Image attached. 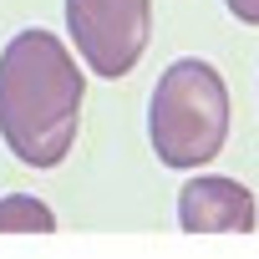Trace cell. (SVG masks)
<instances>
[{
	"mask_svg": "<svg viewBox=\"0 0 259 259\" xmlns=\"http://www.w3.org/2000/svg\"><path fill=\"white\" fill-rule=\"evenodd\" d=\"M224 6H229V16H234V21L259 26V0H224Z\"/></svg>",
	"mask_w": 259,
	"mask_h": 259,
	"instance_id": "8992f818",
	"label": "cell"
},
{
	"mask_svg": "<svg viewBox=\"0 0 259 259\" xmlns=\"http://www.w3.org/2000/svg\"><path fill=\"white\" fill-rule=\"evenodd\" d=\"M81 66L56 31H21L0 51V138L26 168H56L81 122Z\"/></svg>",
	"mask_w": 259,
	"mask_h": 259,
	"instance_id": "6da1fadb",
	"label": "cell"
},
{
	"mask_svg": "<svg viewBox=\"0 0 259 259\" xmlns=\"http://www.w3.org/2000/svg\"><path fill=\"white\" fill-rule=\"evenodd\" d=\"M56 229V213L31 198V193H11L0 198V234H51Z\"/></svg>",
	"mask_w": 259,
	"mask_h": 259,
	"instance_id": "5b68a950",
	"label": "cell"
},
{
	"mask_svg": "<svg viewBox=\"0 0 259 259\" xmlns=\"http://www.w3.org/2000/svg\"><path fill=\"white\" fill-rule=\"evenodd\" d=\"M148 138H153L158 163L178 173L219 158L229 138V87L208 61L183 56L158 76L153 102H148Z\"/></svg>",
	"mask_w": 259,
	"mask_h": 259,
	"instance_id": "7a4b0ae2",
	"label": "cell"
},
{
	"mask_svg": "<svg viewBox=\"0 0 259 259\" xmlns=\"http://www.w3.org/2000/svg\"><path fill=\"white\" fill-rule=\"evenodd\" d=\"M178 224L188 234H249L259 224L254 193L234 178H188L178 193Z\"/></svg>",
	"mask_w": 259,
	"mask_h": 259,
	"instance_id": "277c9868",
	"label": "cell"
},
{
	"mask_svg": "<svg viewBox=\"0 0 259 259\" xmlns=\"http://www.w3.org/2000/svg\"><path fill=\"white\" fill-rule=\"evenodd\" d=\"M66 31H71L76 56L97 76L117 81L148 51L153 0H66Z\"/></svg>",
	"mask_w": 259,
	"mask_h": 259,
	"instance_id": "3957f363",
	"label": "cell"
}]
</instances>
